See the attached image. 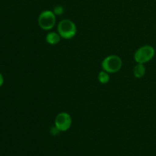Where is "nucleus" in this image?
Returning <instances> with one entry per match:
<instances>
[{
    "mask_svg": "<svg viewBox=\"0 0 156 156\" xmlns=\"http://www.w3.org/2000/svg\"><path fill=\"white\" fill-rule=\"evenodd\" d=\"M3 83H4V79H3V76L0 73V87L2 86Z\"/></svg>",
    "mask_w": 156,
    "mask_h": 156,
    "instance_id": "11",
    "label": "nucleus"
},
{
    "mask_svg": "<svg viewBox=\"0 0 156 156\" xmlns=\"http://www.w3.org/2000/svg\"><path fill=\"white\" fill-rule=\"evenodd\" d=\"M60 132V131L58 129V128L56 127V126H53V127L51 128V129H50V133H51V134L53 136H56L59 134V133Z\"/></svg>",
    "mask_w": 156,
    "mask_h": 156,
    "instance_id": "10",
    "label": "nucleus"
},
{
    "mask_svg": "<svg viewBox=\"0 0 156 156\" xmlns=\"http://www.w3.org/2000/svg\"><path fill=\"white\" fill-rule=\"evenodd\" d=\"M133 73L136 78H138V79L143 78L146 74V68L144 65L142 63H137V65L134 68Z\"/></svg>",
    "mask_w": 156,
    "mask_h": 156,
    "instance_id": "7",
    "label": "nucleus"
},
{
    "mask_svg": "<svg viewBox=\"0 0 156 156\" xmlns=\"http://www.w3.org/2000/svg\"><path fill=\"white\" fill-rule=\"evenodd\" d=\"M60 37H61L59 34L55 33V32H50V33L47 34V37H46V41L50 45H55L60 41Z\"/></svg>",
    "mask_w": 156,
    "mask_h": 156,
    "instance_id": "6",
    "label": "nucleus"
},
{
    "mask_svg": "<svg viewBox=\"0 0 156 156\" xmlns=\"http://www.w3.org/2000/svg\"><path fill=\"white\" fill-rule=\"evenodd\" d=\"M155 54V50L154 47L150 45H146L141 47L136 51L134 59L137 63L144 64L152 60Z\"/></svg>",
    "mask_w": 156,
    "mask_h": 156,
    "instance_id": "2",
    "label": "nucleus"
},
{
    "mask_svg": "<svg viewBox=\"0 0 156 156\" xmlns=\"http://www.w3.org/2000/svg\"><path fill=\"white\" fill-rule=\"evenodd\" d=\"M123 62L122 59L116 55L108 56L102 61L101 66L104 71L108 73H115L120 71Z\"/></svg>",
    "mask_w": 156,
    "mask_h": 156,
    "instance_id": "3",
    "label": "nucleus"
},
{
    "mask_svg": "<svg viewBox=\"0 0 156 156\" xmlns=\"http://www.w3.org/2000/svg\"><path fill=\"white\" fill-rule=\"evenodd\" d=\"M72 125L71 116L65 112L59 113L55 119V126L60 132L67 131Z\"/></svg>",
    "mask_w": 156,
    "mask_h": 156,
    "instance_id": "5",
    "label": "nucleus"
},
{
    "mask_svg": "<svg viewBox=\"0 0 156 156\" xmlns=\"http://www.w3.org/2000/svg\"><path fill=\"white\" fill-rule=\"evenodd\" d=\"M38 24L43 30H51L56 24V15L53 11L46 10L41 12L38 18Z\"/></svg>",
    "mask_w": 156,
    "mask_h": 156,
    "instance_id": "4",
    "label": "nucleus"
},
{
    "mask_svg": "<svg viewBox=\"0 0 156 156\" xmlns=\"http://www.w3.org/2000/svg\"><path fill=\"white\" fill-rule=\"evenodd\" d=\"M58 34L64 39H71L74 37L77 32L76 26L73 21L69 19H64L58 24Z\"/></svg>",
    "mask_w": 156,
    "mask_h": 156,
    "instance_id": "1",
    "label": "nucleus"
},
{
    "mask_svg": "<svg viewBox=\"0 0 156 156\" xmlns=\"http://www.w3.org/2000/svg\"><path fill=\"white\" fill-rule=\"evenodd\" d=\"M98 81L101 84H107L110 81L109 73L105 71H101L98 74Z\"/></svg>",
    "mask_w": 156,
    "mask_h": 156,
    "instance_id": "8",
    "label": "nucleus"
},
{
    "mask_svg": "<svg viewBox=\"0 0 156 156\" xmlns=\"http://www.w3.org/2000/svg\"><path fill=\"white\" fill-rule=\"evenodd\" d=\"M53 12L55 15H62L64 13V8L61 5H56L54 7Z\"/></svg>",
    "mask_w": 156,
    "mask_h": 156,
    "instance_id": "9",
    "label": "nucleus"
}]
</instances>
